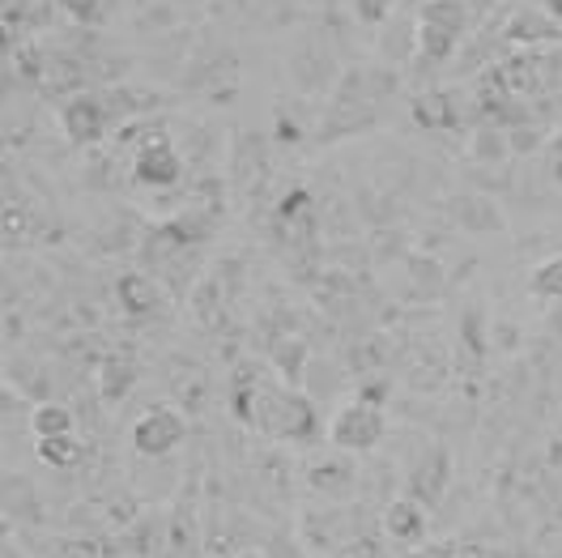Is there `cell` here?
<instances>
[{"label":"cell","instance_id":"cell-7","mask_svg":"<svg viewBox=\"0 0 562 558\" xmlns=\"http://www.w3.org/2000/svg\"><path fill=\"white\" fill-rule=\"evenodd\" d=\"M384 533L401 546H418L426 537V503L414 499V494H401L384 507Z\"/></svg>","mask_w":562,"mask_h":558},{"label":"cell","instance_id":"cell-17","mask_svg":"<svg viewBox=\"0 0 562 558\" xmlns=\"http://www.w3.org/2000/svg\"><path fill=\"white\" fill-rule=\"evenodd\" d=\"M94 4H99V0H65V9L77 13V18H94Z\"/></svg>","mask_w":562,"mask_h":558},{"label":"cell","instance_id":"cell-2","mask_svg":"<svg viewBox=\"0 0 562 558\" xmlns=\"http://www.w3.org/2000/svg\"><path fill=\"white\" fill-rule=\"evenodd\" d=\"M384 431H387L384 405L353 397L350 405H341V410H337V418H333V426H328V439H333V448H337V453L367 456L371 448H380V444H384Z\"/></svg>","mask_w":562,"mask_h":558},{"label":"cell","instance_id":"cell-4","mask_svg":"<svg viewBox=\"0 0 562 558\" xmlns=\"http://www.w3.org/2000/svg\"><path fill=\"white\" fill-rule=\"evenodd\" d=\"M133 175L149 188H176L179 175H183V158H179V149L167 137H154L140 145Z\"/></svg>","mask_w":562,"mask_h":558},{"label":"cell","instance_id":"cell-12","mask_svg":"<svg viewBox=\"0 0 562 558\" xmlns=\"http://www.w3.org/2000/svg\"><path fill=\"white\" fill-rule=\"evenodd\" d=\"M418 22H430V26H443V31L460 35V31H464V22H469V13H464V4H460V0H430V4H422Z\"/></svg>","mask_w":562,"mask_h":558},{"label":"cell","instance_id":"cell-6","mask_svg":"<svg viewBox=\"0 0 562 558\" xmlns=\"http://www.w3.org/2000/svg\"><path fill=\"white\" fill-rule=\"evenodd\" d=\"M60 120H65V133H69V141H77V145H94V141L106 137V129H111V115H106V107L99 103V99H72V103H65V111H60Z\"/></svg>","mask_w":562,"mask_h":558},{"label":"cell","instance_id":"cell-8","mask_svg":"<svg viewBox=\"0 0 562 558\" xmlns=\"http://www.w3.org/2000/svg\"><path fill=\"white\" fill-rule=\"evenodd\" d=\"M443 487H448V453L435 448V453H426V460L409 473V490H414V499H422V503H435Z\"/></svg>","mask_w":562,"mask_h":558},{"label":"cell","instance_id":"cell-18","mask_svg":"<svg viewBox=\"0 0 562 558\" xmlns=\"http://www.w3.org/2000/svg\"><path fill=\"white\" fill-rule=\"evenodd\" d=\"M546 9H550L554 18H562V0H546Z\"/></svg>","mask_w":562,"mask_h":558},{"label":"cell","instance_id":"cell-16","mask_svg":"<svg viewBox=\"0 0 562 558\" xmlns=\"http://www.w3.org/2000/svg\"><path fill=\"white\" fill-rule=\"evenodd\" d=\"M498 133H477V158H503V154H507V149H503V145H498Z\"/></svg>","mask_w":562,"mask_h":558},{"label":"cell","instance_id":"cell-11","mask_svg":"<svg viewBox=\"0 0 562 558\" xmlns=\"http://www.w3.org/2000/svg\"><path fill=\"white\" fill-rule=\"evenodd\" d=\"M307 358H312V349L303 346L299 337H278V342H273V367H281V376H285L290 384H299V380H303Z\"/></svg>","mask_w":562,"mask_h":558},{"label":"cell","instance_id":"cell-1","mask_svg":"<svg viewBox=\"0 0 562 558\" xmlns=\"http://www.w3.org/2000/svg\"><path fill=\"white\" fill-rule=\"evenodd\" d=\"M260 435L278 439V444H307L316 439V405L307 397H299L294 388H273L265 384L251 397V418Z\"/></svg>","mask_w":562,"mask_h":558},{"label":"cell","instance_id":"cell-5","mask_svg":"<svg viewBox=\"0 0 562 558\" xmlns=\"http://www.w3.org/2000/svg\"><path fill=\"white\" fill-rule=\"evenodd\" d=\"M307 487L316 490V494H324V499H333V503H346L353 494V487H358V469H353L350 453L316 460L307 469Z\"/></svg>","mask_w":562,"mask_h":558},{"label":"cell","instance_id":"cell-15","mask_svg":"<svg viewBox=\"0 0 562 558\" xmlns=\"http://www.w3.org/2000/svg\"><path fill=\"white\" fill-rule=\"evenodd\" d=\"M532 294H541V299H554V303H562V256L546 260V265L532 274Z\"/></svg>","mask_w":562,"mask_h":558},{"label":"cell","instance_id":"cell-10","mask_svg":"<svg viewBox=\"0 0 562 558\" xmlns=\"http://www.w3.org/2000/svg\"><path fill=\"white\" fill-rule=\"evenodd\" d=\"M35 453L47 469H72L86 448H81L77 435H56V439H35Z\"/></svg>","mask_w":562,"mask_h":558},{"label":"cell","instance_id":"cell-9","mask_svg":"<svg viewBox=\"0 0 562 558\" xmlns=\"http://www.w3.org/2000/svg\"><path fill=\"white\" fill-rule=\"evenodd\" d=\"M31 431L35 439H56V435H77V414L60 401H38L31 410Z\"/></svg>","mask_w":562,"mask_h":558},{"label":"cell","instance_id":"cell-13","mask_svg":"<svg viewBox=\"0 0 562 558\" xmlns=\"http://www.w3.org/2000/svg\"><path fill=\"white\" fill-rule=\"evenodd\" d=\"M120 299H124V308H128V312H154V308L162 303V299H158V290H154V281L137 278V274L120 278Z\"/></svg>","mask_w":562,"mask_h":558},{"label":"cell","instance_id":"cell-3","mask_svg":"<svg viewBox=\"0 0 562 558\" xmlns=\"http://www.w3.org/2000/svg\"><path fill=\"white\" fill-rule=\"evenodd\" d=\"M183 435H188V422L179 410L171 405H158V410H149L145 418L133 426V448L140 456H149V460H162V456H171L183 444Z\"/></svg>","mask_w":562,"mask_h":558},{"label":"cell","instance_id":"cell-14","mask_svg":"<svg viewBox=\"0 0 562 558\" xmlns=\"http://www.w3.org/2000/svg\"><path fill=\"white\" fill-rule=\"evenodd\" d=\"M414 111H418V124H426V129H443V124H452V103H448V94H422L418 103H414Z\"/></svg>","mask_w":562,"mask_h":558}]
</instances>
